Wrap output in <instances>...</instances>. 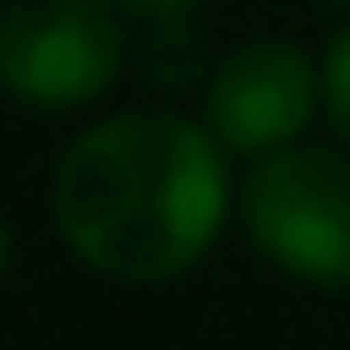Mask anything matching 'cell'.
I'll return each mask as SVG.
<instances>
[{
  "label": "cell",
  "instance_id": "cell-1",
  "mask_svg": "<svg viewBox=\"0 0 350 350\" xmlns=\"http://www.w3.org/2000/svg\"><path fill=\"white\" fill-rule=\"evenodd\" d=\"M228 148L209 123L123 111L74 135L55 160V228L80 265L117 283L191 271L228 221Z\"/></svg>",
  "mask_w": 350,
  "mask_h": 350
},
{
  "label": "cell",
  "instance_id": "cell-2",
  "mask_svg": "<svg viewBox=\"0 0 350 350\" xmlns=\"http://www.w3.org/2000/svg\"><path fill=\"white\" fill-rule=\"evenodd\" d=\"M240 221L277 271L350 289V148L289 142L258 154L240 185Z\"/></svg>",
  "mask_w": 350,
  "mask_h": 350
},
{
  "label": "cell",
  "instance_id": "cell-3",
  "mask_svg": "<svg viewBox=\"0 0 350 350\" xmlns=\"http://www.w3.org/2000/svg\"><path fill=\"white\" fill-rule=\"evenodd\" d=\"M123 25L111 0H6L0 6V92L31 111H74L123 74Z\"/></svg>",
  "mask_w": 350,
  "mask_h": 350
},
{
  "label": "cell",
  "instance_id": "cell-4",
  "mask_svg": "<svg viewBox=\"0 0 350 350\" xmlns=\"http://www.w3.org/2000/svg\"><path fill=\"white\" fill-rule=\"evenodd\" d=\"M314 111H326V80L283 37H252V43L228 49L209 68V86H203L209 135L228 154H252V160L301 142Z\"/></svg>",
  "mask_w": 350,
  "mask_h": 350
},
{
  "label": "cell",
  "instance_id": "cell-5",
  "mask_svg": "<svg viewBox=\"0 0 350 350\" xmlns=\"http://www.w3.org/2000/svg\"><path fill=\"white\" fill-rule=\"evenodd\" d=\"M320 80H326V123H332L338 148H350V25L332 37V49L320 62Z\"/></svg>",
  "mask_w": 350,
  "mask_h": 350
},
{
  "label": "cell",
  "instance_id": "cell-6",
  "mask_svg": "<svg viewBox=\"0 0 350 350\" xmlns=\"http://www.w3.org/2000/svg\"><path fill=\"white\" fill-rule=\"evenodd\" d=\"M111 6H123V12H142V18H154V12H191L197 0H111Z\"/></svg>",
  "mask_w": 350,
  "mask_h": 350
},
{
  "label": "cell",
  "instance_id": "cell-7",
  "mask_svg": "<svg viewBox=\"0 0 350 350\" xmlns=\"http://www.w3.org/2000/svg\"><path fill=\"white\" fill-rule=\"evenodd\" d=\"M6 277H12V228L0 215V289H6Z\"/></svg>",
  "mask_w": 350,
  "mask_h": 350
},
{
  "label": "cell",
  "instance_id": "cell-8",
  "mask_svg": "<svg viewBox=\"0 0 350 350\" xmlns=\"http://www.w3.org/2000/svg\"><path fill=\"white\" fill-rule=\"evenodd\" d=\"M314 6H350V0H314Z\"/></svg>",
  "mask_w": 350,
  "mask_h": 350
}]
</instances>
